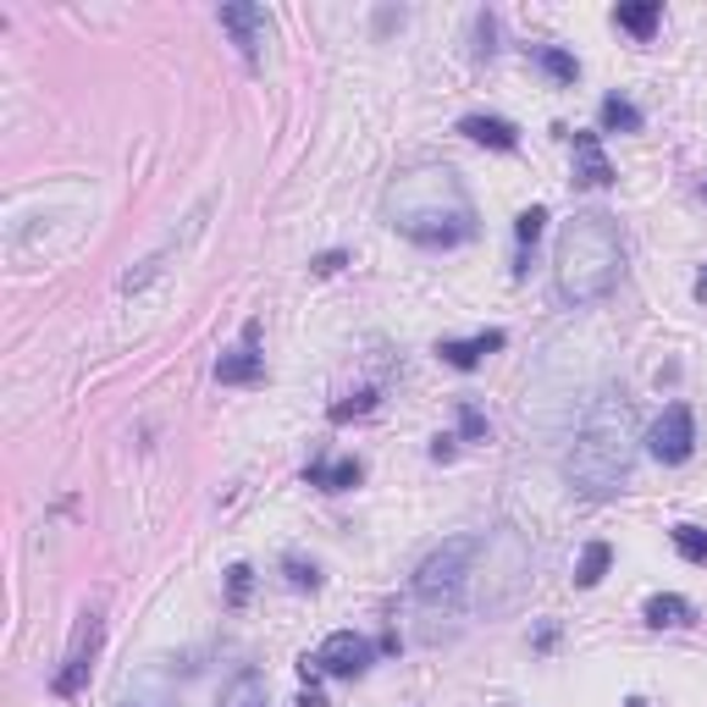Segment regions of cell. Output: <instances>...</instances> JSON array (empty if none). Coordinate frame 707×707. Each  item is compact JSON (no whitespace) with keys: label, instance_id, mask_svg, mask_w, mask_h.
<instances>
[{"label":"cell","instance_id":"obj_1","mask_svg":"<svg viewBox=\"0 0 707 707\" xmlns=\"http://www.w3.org/2000/svg\"><path fill=\"white\" fill-rule=\"evenodd\" d=\"M382 221L420 249H454L476 238V200L448 160H415L387 177Z\"/></svg>","mask_w":707,"mask_h":707},{"label":"cell","instance_id":"obj_2","mask_svg":"<svg viewBox=\"0 0 707 707\" xmlns=\"http://www.w3.org/2000/svg\"><path fill=\"white\" fill-rule=\"evenodd\" d=\"M636 470V415H631V398L619 393H602L575 442H570V459H564V476L580 498H613L619 487L631 481Z\"/></svg>","mask_w":707,"mask_h":707},{"label":"cell","instance_id":"obj_3","mask_svg":"<svg viewBox=\"0 0 707 707\" xmlns=\"http://www.w3.org/2000/svg\"><path fill=\"white\" fill-rule=\"evenodd\" d=\"M619 272H625V243H619L613 216L602 211H580L575 221H564L559 249H553V283L564 304H597L613 293Z\"/></svg>","mask_w":707,"mask_h":707},{"label":"cell","instance_id":"obj_4","mask_svg":"<svg viewBox=\"0 0 707 707\" xmlns=\"http://www.w3.org/2000/svg\"><path fill=\"white\" fill-rule=\"evenodd\" d=\"M530 580V548L519 542V530H492L481 537V553H476V570H470V591H465V608L476 613H498V608H514L519 591Z\"/></svg>","mask_w":707,"mask_h":707},{"label":"cell","instance_id":"obj_5","mask_svg":"<svg viewBox=\"0 0 707 707\" xmlns=\"http://www.w3.org/2000/svg\"><path fill=\"white\" fill-rule=\"evenodd\" d=\"M476 553H481V537H448L442 548H431L415 564V597L431 602V608H465Z\"/></svg>","mask_w":707,"mask_h":707},{"label":"cell","instance_id":"obj_6","mask_svg":"<svg viewBox=\"0 0 707 707\" xmlns=\"http://www.w3.org/2000/svg\"><path fill=\"white\" fill-rule=\"evenodd\" d=\"M376 658V647L366 636H354V631H332L310 658H304V680L310 674H337V680H354V674H366Z\"/></svg>","mask_w":707,"mask_h":707},{"label":"cell","instance_id":"obj_7","mask_svg":"<svg viewBox=\"0 0 707 707\" xmlns=\"http://www.w3.org/2000/svg\"><path fill=\"white\" fill-rule=\"evenodd\" d=\"M100 613H83L77 631H72V647L61 658V674H56V696H77L88 685V669H95V652H100Z\"/></svg>","mask_w":707,"mask_h":707},{"label":"cell","instance_id":"obj_8","mask_svg":"<svg viewBox=\"0 0 707 707\" xmlns=\"http://www.w3.org/2000/svg\"><path fill=\"white\" fill-rule=\"evenodd\" d=\"M647 454H652L658 465H685V459L696 454V420H691L685 404H669V409L658 415V426L647 431Z\"/></svg>","mask_w":707,"mask_h":707},{"label":"cell","instance_id":"obj_9","mask_svg":"<svg viewBox=\"0 0 707 707\" xmlns=\"http://www.w3.org/2000/svg\"><path fill=\"white\" fill-rule=\"evenodd\" d=\"M205 216H211V205H200V211L189 216V232H183V238L171 232V238H166V243H160L155 254H144V260L133 265V272H122V293H144V288H149V283H155L160 272H166V265H171L177 254L189 249V238H200V232H205Z\"/></svg>","mask_w":707,"mask_h":707},{"label":"cell","instance_id":"obj_10","mask_svg":"<svg viewBox=\"0 0 707 707\" xmlns=\"http://www.w3.org/2000/svg\"><path fill=\"white\" fill-rule=\"evenodd\" d=\"M216 17H221V28L232 34V45L243 50V61L254 67V61H260V45L272 39V17H265V7H249V0H232V7H221Z\"/></svg>","mask_w":707,"mask_h":707},{"label":"cell","instance_id":"obj_11","mask_svg":"<svg viewBox=\"0 0 707 707\" xmlns=\"http://www.w3.org/2000/svg\"><path fill=\"white\" fill-rule=\"evenodd\" d=\"M260 371H265V360H260V321H249V326H243V343H238L232 354H221L216 382H221V387H249V382H260Z\"/></svg>","mask_w":707,"mask_h":707},{"label":"cell","instance_id":"obj_12","mask_svg":"<svg viewBox=\"0 0 707 707\" xmlns=\"http://www.w3.org/2000/svg\"><path fill=\"white\" fill-rule=\"evenodd\" d=\"M117 707H177V691H171V680L149 663V669H139V674H128V680H122Z\"/></svg>","mask_w":707,"mask_h":707},{"label":"cell","instance_id":"obj_13","mask_svg":"<svg viewBox=\"0 0 707 707\" xmlns=\"http://www.w3.org/2000/svg\"><path fill=\"white\" fill-rule=\"evenodd\" d=\"M503 343H508V337L492 326V332H476V337H465V343H454V337H448V343H436V354H442V360H448L454 371H476V366L487 360V354H498Z\"/></svg>","mask_w":707,"mask_h":707},{"label":"cell","instance_id":"obj_14","mask_svg":"<svg viewBox=\"0 0 707 707\" xmlns=\"http://www.w3.org/2000/svg\"><path fill=\"white\" fill-rule=\"evenodd\" d=\"M575 183H586V189H608L613 183V166H608L597 133H575Z\"/></svg>","mask_w":707,"mask_h":707},{"label":"cell","instance_id":"obj_15","mask_svg":"<svg viewBox=\"0 0 707 707\" xmlns=\"http://www.w3.org/2000/svg\"><path fill=\"white\" fill-rule=\"evenodd\" d=\"M459 133L470 139V144H487V149H514L519 144V128L508 122V117H459Z\"/></svg>","mask_w":707,"mask_h":707},{"label":"cell","instance_id":"obj_16","mask_svg":"<svg viewBox=\"0 0 707 707\" xmlns=\"http://www.w3.org/2000/svg\"><path fill=\"white\" fill-rule=\"evenodd\" d=\"M304 481L310 487H321V492H348V487H360V459H332V465H310L304 470Z\"/></svg>","mask_w":707,"mask_h":707},{"label":"cell","instance_id":"obj_17","mask_svg":"<svg viewBox=\"0 0 707 707\" xmlns=\"http://www.w3.org/2000/svg\"><path fill=\"white\" fill-rule=\"evenodd\" d=\"M597 117H602V128H608V133H642V122H647V117H642V106H636V100H625V95H608Z\"/></svg>","mask_w":707,"mask_h":707},{"label":"cell","instance_id":"obj_18","mask_svg":"<svg viewBox=\"0 0 707 707\" xmlns=\"http://www.w3.org/2000/svg\"><path fill=\"white\" fill-rule=\"evenodd\" d=\"M658 17H663L658 0H636V7H619V12H613V23L625 28V34H636V39H652Z\"/></svg>","mask_w":707,"mask_h":707},{"label":"cell","instance_id":"obj_19","mask_svg":"<svg viewBox=\"0 0 707 707\" xmlns=\"http://www.w3.org/2000/svg\"><path fill=\"white\" fill-rule=\"evenodd\" d=\"M691 613H696V608H691L685 597H674V591L647 597V625H658V631H663V625H691Z\"/></svg>","mask_w":707,"mask_h":707},{"label":"cell","instance_id":"obj_20","mask_svg":"<svg viewBox=\"0 0 707 707\" xmlns=\"http://www.w3.org/2000/svg\"><path fill=\"white\" fill-rule=\"evenodd\" d=\"M221 707H265V680L254 669H243L227 691H221Z\"/></svg>","mask_w":707,"mask_h":707},{"label":"cell","instance_id":"obj_21","mask_svg":"<svg viewBox=\"0 0 707 707\" xmlns=\"http://www.w3.org/2000/svg\"><path fill=\"white\" fill-rule=\"evenodd\" d=\"M542 221H548V211H542V205H530V211H519V216H514V243H519V272H525V260H530V249H537V238H542Z\"/></svg>","mask_w":707,"mask_h":707},{"label":"cell","instance_id":"obj_22","mask_svg":"<svg viewBox=\"0 0 707 707\" xmlns=\"http://www.w3.org/2000/svg\"><path fill=\"white\" fill-rule=\"evenodd\" d=\"M608 564H613V548H608V542H591V548L580 553V564H575V586H597V580L608 575Z\"/></svg>","mask_w":707,"mask_h":707},{"label":"cell","instance_id":"obj_23","mask_svg":"<svg viewBox=\"0 0 707 707\" xmlns=\"http://www.w3.org/2000/svg\"><path fill=\"white\" fill-rule=\"evenodd\" d=\"M537 61H542V67H548V77H559V83H575V72H580V67H575V56H570V50H559V45H542V50H537Z\"/></svg>","mask_w":707,"mask_h":707},{"label":"cell","instance_id":"obj_24","mask_svg":"<svg viewBox=\"0 0 707 707\" xmlns=\"http://www.w3.org/2000/svg\"><path fill=\"white\" fill-rule=\"evenodd\" d=\"M674 548H680L691 564H707V530H702V525H680V530H674Z\"/></svg>","mask_w":707,"mask_h":707},{"label":"cell","instance_id":"obj_25","mask_svg":"<svg viewBox=\"0 0 707 707\" xmlns=\"http://www.w3.org/2000/svg\"><path fill=\"white\" fill-rule=\"evenodd\" d=\"M376 409V393H354L348 404H332V420L343 426V420H354V415H371Z\"/></svg>","mask_w":707,"mask_h":707},{"label":"cell","instance_id":"obj_26","mask_svg":"<svg viewBox=\"0 0 707 707\" xmlns=\"http://www.w3.org/2000/svg\"><path fill=\"white\" fill-rule=\"evenodd\" d=\"M249 575H254L249 564H232V570H227V602H232V608L249 597Z\"/></svg>","mask_w":707,"mask_h":707},{"label":"cell","instance_id":"obj_27","mask_svg":"<svg viewBox=\"0 0 707 707\" xmlns=\"http://www.w3.org/2000/svg\"><path fill=\"white\" fill-rule=\"evenodd\" d=\"M288 580H293L299 591H315V586H321V575H315V564H304V559H288Z\"/></svg>","mask_w":707,"mask_h":707},{"label":"cell","instance_id":"obj_28","mask_svg":"<svg viewBox=\"0 0 707 707\" xmlns=\"http://www.w3.org/2000/svg\"><path fill=\"white\" fill-rule=\"evenodd\" d=\"M459 426H465V436H487V420H481V409H476V404H465V409H459Z\"/></svg>","mask_w":707,"mask_h":707},{"label":"cell","instance_id":"obj_29","mask_svg":"<svg viewBox=\"0 0 707 707\" xmlns=\"http://www.w3.org/2000/svg\"><path fill=\"white\" fill-rule=\"evenodd\" d=\"M337 265H343V254L332 249V254H321V260H315V272H321V277H332V272H337Z\"/></svg>","mask_w":707,"mask_h":707},{"label":"cell","instance_id":"obj_30","mask_svg":"<svg viewBox=\"0 0 707 707\" xmlns=\"http://www.w3.org/2000/svg\"><path fill=\"white\" fill-rule=\"evenodd\" d=\"M293 707H326V696H321V691H315V685H310V691H304V696H299V702H293Z\"/></svg>","mask_w":707,"mask_h":707},{"label":"cell","instance_id":"obj_31","mask_svg":"<svg viewBox=\"0 0 707 707\" xmlns=\"http://www.w3.org/2000/svg\"><path fill=\"white\" fill-rule=\"evenodd\" d=\"M696 299H702V304H707V272H702V277H696Z\"/></svg>","mask_w":707,"mask_h":707},{"label":"cell","instance_id":"obj_32","mask_svg":"<svg viewBox=\"0 0 707 707\" xmlns=\"http://www.w3.org/2000/svg\"><path fill=\"white\" fill-rule=\"evenodd\" d=\"M625 707H647V702H625Z\"/></svg>","mask_w":707,"mask_h":707},{"label":"cell","instance_id":"obj_33","mask_svg":"<svg viewBox=\"0 0 707 707\" xmlns=\"http://www.w3.org/2000/svg\"><path fill=\"white\" fill-rule=\"evenodd\" d=\"M702 194H707V183H702Z\"/></svg>","mask_w":707,"mask_h":707}]
</instances>
